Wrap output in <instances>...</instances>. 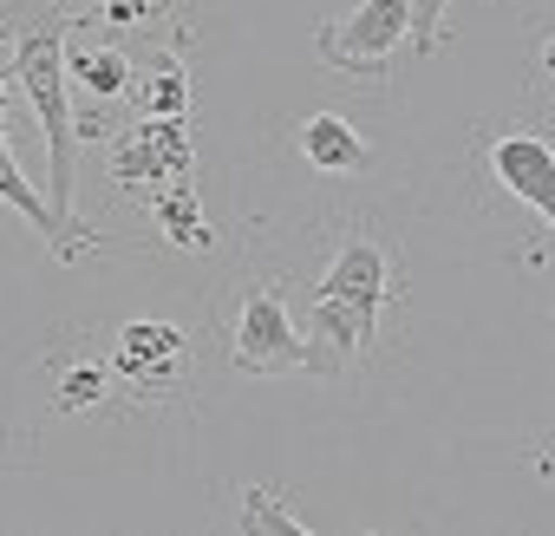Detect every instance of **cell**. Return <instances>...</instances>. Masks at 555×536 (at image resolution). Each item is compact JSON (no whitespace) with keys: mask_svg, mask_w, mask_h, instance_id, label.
Masks as SVG:
<instances>
[{"mask_svg":"<svg viewBox=\"0 0 555 536\" xmlns=\"http://www.w3.org/2000/svg\"><path fill=\"white\" fill-rule=\"evenodd\" d=\"M392 255L379 235L353 229L334 261H327V276L314 282V308H308V373L314 380H340L379 334V315L392 302Z\"/></svg>","mask_w":555,"mask_h":536,"instance_id":"obj_1","label":"cell"},{"mask_svg":"<svg viewBox=\"0 0 555 536\" xmlns=\"http://www.w3.org/2000/svg\"><path fill=\"white\" fill-rule=\"evenodd\" d=\"M0 125H8V73H0Z\"/></svg>","mask_w":555,"mask_h":536,"instance_id":"obj_18","label":"cell"},{"mask_svg":"<svg viewBox=\"0 0 555 536\" xmlns=\"http://www.w3.org/2000/svg\"><path fill=\"white\" fill-rule=\"evenodd\" d=\"M542 73H555V40H542Z\"/></svg>","mask_w":555,"mask_h":536,"instance_id":"obj_17","label":"cell"},{"mask_svg":"<svg viewBox=\"0 0 555 536\" xmlns=\"http://www.w3.org/2000/svg\"><path fill=\"white\" fill-rule=\"evenodd\" d=\"M170 0H105V21L112 27H138V21H157Z\"/></svg>","mask_w":555,"mask_h":536,"instance_id":"obj_16","label":"cell"},{"mask_svg":"<svg viewBox=\"0 0 555 536\" xmlns=\"http://www.w3.org/2000/svg\"><path fill=\"white\" fill-rule=\"evenodd\" d=\"M229 367L248 380H274V373H308V334L288 321V302L274 282H248L235 302V328H229Z\"/></svg>","mask_w":555,"mask_h":536,"instance_id":"obj_4","label":"cell"},{"mask_svg":"<svg viewBox=\"0 0 555 536\" xmlns=\"http://www.w3.org/2000/svg\"><path fill=\"white\" fill-rule=\"evenodd\" d=\"M66 40H73V34H66V21H60V14H47L40 27H27V34L14 40L8 73H14V86L27 92V105H34L40 131H47V170H53L47 196H53V209H60L66 222H79V216H73V177H79V112H73Z\"/></svg>","mask_w":555,"mask_h":536,"instance_id":"obj_2","label":"cell"},{"mask_svg":"<svg viewBox=\"0 0 555 536\" xmlns=\"http://www.w3.org/2000/svg\"><path fill=\"white\" fill-rule=\"evenodd\" d=\"M112 177H118V190H131V196H157L164 177L183 183V177H190V131H183V118H144V125L118 144Z\"/></svg>","mask_w":555,"mask_h":536,"instance_id":"obj_7","label":"cell"},{"mask_svg":"<svg viewBox=\"0 0 555 536\" xmlns=\"http://www.w3.org/2000/svg\"><path fill=\"white\" fill-rule=\"evenodd\" d=\"M444 14H451V0H412V53L431 60L444 47Z\"/></svg>","mask_w":555,"mask_h":536,"instance_id":"obj_15","label":"cell"},{"mask_svg":"<svg viewBox=\"0 0 555 536\" xmlns=\"http://www.w3.org/2000/svg\"><path fill=\"white\" fill-rule=\"evenodd\" d=\"M0 203H8V209H21L40 235H47V248L60 255V261H79L99 235L86 229V222H66L60 209H53V196H40L34 183H27V170L14 164V144H8V125H0Z\"/></svg>","mask_w":555,"mask_h":536,"instance_id":"obj_8","label":"cell"},{"mask_svg":"<svg viewBox=\"0 0 555 536\" xmlns=\"http://www.w3.org/2000/svg\"><path fill=\"white\" fill-rule=\"evenodd\" d=\"M295 151H301L314 170H327V177H360V170H373V144H366V131H360L353 118H340V112H314V118H301V125H295Z\"/></svg>","mask_w":555,"mask_h":536,"instance_id":"obj_9","label":"cell"},{"mask_svg":"<svg viewBox=\"0 0 555 536\" xmlns=\"http://www.w3.org/2000/svg\"><path fill=\"white\" fill-rule=\"evenodd\" d=\"M105 360H112L118 386H131L138 399H170L183 386V373H190V341L170 321H125L112 334Z\"/></svg>","mask_w":555,"mask_h":536,"instance_id":"obj_5","label":"cell"},{"mask_svg":"<svg viewBox=\"0 0 555 536\" xmlns=\"http://www.w3.org/2000/svg\"><path fill=\"white\" fill-rule=\"evenodd\" d=\"M151 209H157L164 242H177V248H190V255H203V248H209V222H203V209H196L190 177H183V183H170V190H157V196H151Z\"/></svg>","mask_w":555,"mask_h":536,"instance_id":"obj_11","label":"cell"},{"mask_svg":"<svg viewBox=\"0 0 555 536\" xmlns=\"http://www.w3.org/2000/svg\"><path fill=\"white\" fill-rule=\"evenodd\" d=\"M483 164L496 177V190L522 209H535L548 229H555V144L535 138V131H503L483 144Z\"/></svg>","mask_w":555,"mask_h":536,"instance_id":"obj_6","label":"cell"},{"mask_svg":"<svg viewBox=\"0 0 555 536\" xmlns=\"http://www.w3.org/2000/svg\"><path fill=\"white\" fill-rule=\"evenodd\" d=\"M112 386H118L112 360H79V367H66V380H60V412H92V406H105Z\"/></svg>","mask_w":555,"mask_h":536,"instance_id":"obj_13","label":"cell"},{"mask_svg":"<svg viewBox=\"0 0 555 536\" xmlns=\"http://www.w3.org/2000/svg\"><path fill=\"white\" fill-rule=\"evenodd\" d=\"M548 328H555V321H548Z\"/></svg>","mask_w":555,"mask_h":536,"instance_id":"obj_19","label":"cell"},{"mask_svg":"<svg viewBox=\"0 0 555 536\" xmlns=\"http://www.w3.org/2000/svg\"><path fill=\"white\" fill-rule=\"evenodd\" d=\"M66 73H73V86L79 92H92V99H125L131 92V60L112 47V40H66Z\"/></svg>","mask_w":555,"mask_h":536,"instance_id":"obj_10","label":"cell"},{"mask_svg":"<svg viewBox=\"0 0 555 536\" xmlns=\"http://www.w3.org/2000/svg\"><path fill=\"white\" fill-rule=\"evenodd\" d=\"M235 523L242 529H255V536H308V523L274 497L268 484H242V510H235Z\"/></svg>","mask_w":555,"mask_h":536,"instance_id":"obj_12","label":"cell"},{"mask_svg":"<svg viewBox=\"0 0 555 536\" xmlns=\"http://www.w3.org/2000/svg\"><path fill=\"white\" fill-rule=\"evenodd\" d=\"M190 86H183V66L177 60H164L157 73H151V86H144V118H183V99Z\"/></svg>","mask_w":555,"mask_h":536,"instance_id":"obj_14","label":"cell"},{"mask_svg":"<svg viewBox=\"0 0 555 536\" xmlns=\"http://www.w3.org/2000/svg\"><path fill=\"white\" fill-rule=\"evenodd\" d=\"M412 40V0H360L353 14L314 27V53L327 73L347 79H386L392 53Z\"/></svg>","mask_w":555,"mask_h":536,"instance_id":"obj_3","label":"cell"}]
</instances>
